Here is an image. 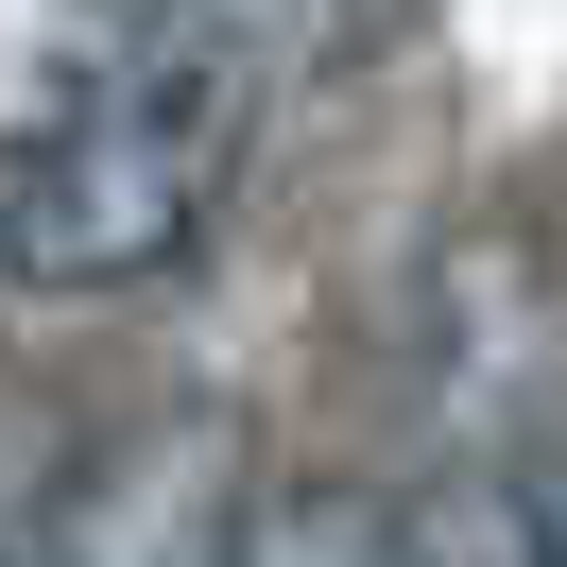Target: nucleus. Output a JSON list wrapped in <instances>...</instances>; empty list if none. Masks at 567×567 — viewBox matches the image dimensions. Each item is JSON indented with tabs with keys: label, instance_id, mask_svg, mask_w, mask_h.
<instances>
[{
	"label": "nucleus",
	"instance_id": "nucleus-4",
	"mask_svg": "<svg viewBox=\"0 0 567 567\" xmlns=\"http://www.w3.org/2000/svg\"><path fill=\"white\" fill-rule=\"evenodd\" d=\"M395 567H550V516L498 464H447V482L395 498Z\"/></svg>",
	"mask_w": 567,
	"mask_h": 567
},
{
	"label": "nucleus",
	"instance_id": "nucleus-3",
	"mask_svg": "<svg viewBox=\"0 0 567 567\" xmlns=\"http://www.w3.org/2000/svg\"><path fill=\"white\" fill-rule=\"evenodd\" d=\"M155 35H173V0H0V155H35L52 121H86Z\"/></svg>",
	"mask_w": 567,
	"mask_h": 567
},
{
	"label": "nucleus",
	"instance_id": "nucleus-2",
	"mask_svg": "<svg viewBox=\"0 0 567 567\" xmlns=\"http://www.w3.org/2000/svg\"><path fill=\"white\" fill-rule=\"evenodd\" d=\"M241 430L224 413H155L121 430L104 464H70V498H52V567H241Z\"/></svg>",
	"mask_w": 567,
	"mask_h": 567
},
{
	"label": "nucleus",
	"instance_id": "nucleus-7",
	"mask_svg": "<svg viewBox=\"0 0 567 567\" xmlns=\"http://www.w3.org/2000/svg\"><path fill=\"white\" fill-rule=\"evenodd\" d=\"M533 516H550V567H567V447L533 464Z\"/></svg>",
	"mask_w": 567,
	"mask_h": 567
},
{
	"label": "nucleus",
	"instance_id": "nucleus-5",
	"mask_svg": "<svg viewBox=\"0 0 567 567\" xmlns=\"http://www.w3.org/2000/svg\"><path fill=\"white\" fill-rule=\"evenodd\" d=\"M241 567H395V498L379 482H292L241 516Z\"/></svg>",
	"mask_w": 567,
	"mask_h": 567
},
{
	"label": "nucleus",
	"instance_id": "nucleus-1",
	"mask_svg": "<svg viewBox=\"0 0 567 567\" xmlns=\"http://www.w3.org/2000/svg\"><path fill=\"white\" fill-rule=\"evenodd\" d=\"M241 138H258V0H173V35L86 121H52L35 155H0V276L18 292L173 276V258L207 241Z\"/></svg>",
	"mask_w": 567,
	"mask_h": 567
},
{
	"label": "nucleus",
	"instance_id": "nucleus-6",
	"mask_svg": "<svg viewBox=\"0 0 567 567\" xmlns=\"http://www.w3.org/2000/svg\"><path fill=\"white\" fill-rule=\"evenodd\" d=\"M52 498H70L52 447H35V430H0V567H52Z\"/></svg>",
	"mask_w": 567,
	"mask_h": 567
}]
</instances>
